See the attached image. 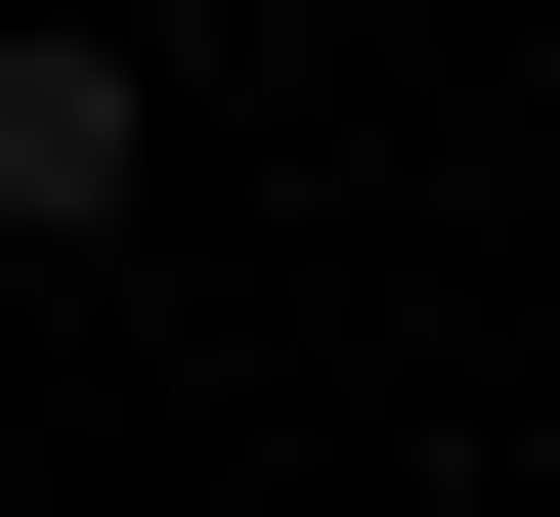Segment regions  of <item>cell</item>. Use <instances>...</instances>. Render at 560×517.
<instances>
[{
	"instance_id": "obj_1",
	"label": "cell",
	"mask_w": 560,
	"mask_h": 517,
	"mask_svg": "<svg viewBox=\"0 0 560 517\" xmlns=\"http://www.w3.org/2000/svg\"><path fill=\"white\" fill-rule=\"evenodd\" d=\"M130 173H173V86H130V44H0V259H86Z\"/></svg>"
}]
</instances>
